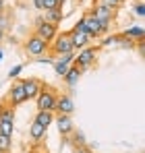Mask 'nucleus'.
Returning <instances> with one entry per match:
<instances>
[{
    "instance_id": "19",
    "label": "nucleus",
    "mask_w": 145,
    "mask_h": 153,
    "mask_svg": "<svg viewBox=\"0 0 145 153\" xmlns=\"http://www.w3.org/2000/svg\"><path fill=\"white\" fill-rule=\"evenodd\" d=\"M13 149V137L0 134V153H10Z\"/></svg>"
},
{
    "instance_id": "14",
    "label": "nucleus",
    "mask_w": 145,
    "mask_h": 153,
    "mask_svg": "<svg viewBox=\"0 0 145 153\" xmlns=\"http://www.w3.org/2000/svg\"><path fill=\"white\" fill-rule=\"evenodd\" d=\"M46 132H48V128L46 126H42L40 122H31V126H29V139L33 141V143H40L44 137H46Z\"/></svg>"
},
{
    "instance_id": "5",
    "label": "nucleus",
    "mask_w": 145,
    "mask_h": 153,
    "mask_svg": "<svg viewBox=\"0 0 145 153\" xmlns=\"http://www.w3.org/2000/svg\"><path fill=\"white\" fill-rule=\"evenodd\" d=\"M71 42H72V48H75V52L81 50V48H85V46H89V33H87V29H85V23H83V19H79L77 23H75V27H72L71 31Z\"/></svg>"
},
{
    "instance_id": "32",
    "label": "nucleus",
    "mask_w": 145,
    "mask_h": 153,
    "mask_svg": "<svg viewBox=\"0 0 145 153\" xmlns=\"http://www.w3.org/2000/svg\"><path fill=\"white\" fill-rule=\"evenodd\" d=\"M93 2H97V0H93Z\"/></svg>"
},
{
    "instance_id": "16",
    "label": "nucleus",
    "mask_w": 145,
    "mask_h": 153,
    "mask_svg": "<svg viewBox=\"0 0 145 153\" xmlns=\"http://www.w3.org/2000/svg\"><path fill=\"white\" fill-rule=\"evenodd\" d=\"M15 112H17V108H13L6 100L0 102V120H10V122H15Z\"/></svg>"
},
{
    "instance_id": "13",
    "label": "nucleus",
    "mask_w": 145,
    "mask_h": 153,
    "mask_svg": "<svg viewBox=\"0 0 145 153\" xmlns=\"http://www.w3.org/2000/svg\"><path fill=\"white\" fill-rule=\"evenodd\" d=\"M42 19L46 21V23H52V25H60L62 23V19H64V15H62V8H46L44 10V15H42Z\"/></svg>"
},
{
    "instance_id": "22",
    "label": "nucleus",
    "mask_w": 145,
    "mask_h": 153,
    "mask_svg": "<svg viewBox=\"0 0 145 153\" xmlns=\"http://www.w3.org/2000/svg\"><path fill=\"white\" fill-rule=\"evenodd\" d=\"M64 0H42V8H62Z\"/></svg>"
},
{
    "instance_id": "10",
    "label": "nucleus",
    "mask_w": 145,
    "mask_h": 153,
    "mask_svg": "<svg viewBox=\"0 0 145 153\" xmlns=\"http://www.w3.org/2000/svg\"><path fill=\"white\" fill-rule=\"evenodd\" d=\"M21 83H23L27 102H29V100H35V97H37V93H40V89L44 87V81H42V79H37V76H27V79H21Z\"/></svg>"
},
{
    "instance_id": "12",
    "label": "nucleus",
    "mask_w": 145,
    "mask_h": 153,
    "mask_svg": "<svg viewBox=\"0 0 145 153\" xmlns=\"http://www.w3.org/2000/svg\"><path fill=\"white\" fill-rule=\"evenodd\" d=\"M56 126H58V132L62 137H69L72 130H75V124H72L71 116H67V114H58L56 116Z\"/></svg>"
},
{
    "instance_id": "2",
    "label": "nucleus",
    "mask_w": 145,
    "mask_h": 153,
    "mask_svg": "<svg viewBox=\"0 0 145 153\" xmlns=\"http://www.w3.org/2000/svg\"><path fill=\"white\" fill-rule=\"evenodd\" d=\"M97 50H99L97 46H85V48H81V50H79V54L75 56L72 64L85 73L87 68L96 66V62H97Z\"/></svg>"
},
{
    "instance_id": "23",
    "label": "nucleus",
    "mask_w": 145,
    "mask_h": 153,
    "mask_svg": "<svg viewBox=\"0 0 145 153\" xmlns=\"http://www.w3.org/2000/svg\"><path fill=\"white\" fill-rule=\"evenodd\" d=\"M99 4H106V6H110V8H114V10H118L120 6H124V2L126 0H97Z\"/></svg>"
},
{
    "instance_id": "7",
    "label": "nucleus",
    "mask_w": 145,
    "mask_h": 153,
    "mask_svg": "<svg viewBox=\"0 0 145 153\" xmlns=\"http://www.w3.org/2000/svg\"><path fill=\"white\" fill-rule=\"evenodd\" d=\"M4 100L10 103L13 108H19L21 103L27 102V97H25V89H23V83H21V79H15V83L10 85V89H8V95H6Z\"/></svg>"
},
{
    "instance_id": "18",
    "label": "nucleus",
    "mask_w": 145,
    "mask_h": 153,
    "mask_svg": "<svg viewBox=\"0 0 145 153\" xmlns=\"http://www.w3.org/2000/svg\"><path fill=\"white\" fill-rule=\"evenodd\" d=\"M122 35L124 37H129L131 42H139V39H143V35H145V31H143V27H129V29H124L122 31Z\"/></svg>"
},
{
    "instance_id": "31",
    "label": "nucleus",
    "mask_w": 145,
    "mask_h": 153,
    "mask_svg": "<svg viewBox=\"0 0 145 153\" xmlns=\"http://www.w3.org/2000/svg\"><path fill=\"white\" fill-rule=\"evenodd\" d=\"M2 58H4V52H2V50H0V60H2Z\"/></svg>"
},
{
    "instance_id": "9",
    "label": "nucleus",
    "mask_w": 145,
    "mask_h": 153,
    "mask_svg": "<svg viewBox=\"0 0 145 153\" xmlns=\"http://www.w3.org/2000/svg\"><path fill=\"white\" fill-rule=\"evenodd\" d=\"M81 19H83V23H85V29H87V33H89V37H91V39H97V37H102V35L106 33L104 25L97 21L93 15H89V13H87V15H83Z\"/></svg>"
},
{
    "instance_id": "29",
    "label": "nucleus",
    "mask_w": 145,
    "mask_h": 153,
    "mask_svg": "<svg viewBox=\"0 0 145 153\" xmlns=\"http://www.w3.org/2000/svg\"><path fill=\"white\" fill-rule=\"evenodd\" d=\"M4 39H6V31H2V29H0V44H2Z\"/></svg>"
},
{
    "instance_id": "28",
    "label": "nucleus",
    "mask_w": 145,
    "mask_h": 153,
    "mask_svg": "<svg viewBox=\"0 0 145 153\" xmlns=\"http://www.w3.org/2000/svg\"><path fill=\"white\" fill-rule=\"evenodd\" d=\"M33 6H35V8H42V0H33ZM42 10H44V8H42Z\"/></svg>"
},
{
    "instance_id": "17",
    "label": "nucleus",
    "mask_w": 145,
    "mask_h": 153,
    "mask_svg": "<svg viewBox=\"0 0 145 153\" xmlns=\"http://www.w3.org/2000/svg\"><path fill=\"white\" fill-rule=\"evenodd\" d=\"M35 122H40L42 126L48 128L52 122H54V112H48V110H37V114H35V118H33Z\"/></svg>"
},
{
    "instance_id": "11",
    "label": "nucleus",
    "mask_w": 145,
    "mask_h": 153,
    "mask_svg": "<svg viewBox=\"0 0 145 153\" xmlns=\"http://www.w3.org/2000/svg\"><path fill=\"white\" fill-rule=\"evenodd\" d=\"M54 112H58V114H67V116H71L72 112H75V102H72V97L69 93H58V100H56V108H54Z\"/></svg>"
},
{
    "instance_id": "30",
    "label": "nucleus",
    "mask_w": 145,
    "mask_h": 153,
    "mask_svg": "<svg viewBox=\"0 0 145 153\" xmlns=\"http://www.w3.org/2000/svg\"><path fill=\"white\" fill-rule=\"evenodd\" d=\"M4 10V0H0V13Z\"/></svg>"
},
{
    "instance_id": "8",
    "label": "nucleus",
    "mask_w": 145,
    "mask_h": 153,
    "mask_svg": "<svg viewBox=\"0 0 145 153\" xmlns=\"http://www.w3.org/2000/svg\"><path fill=\"white\" fill-rule=\"evenodd\" d=\"M37 37H42L44 42H52L54 37H56V33H58V27L56 25H52V23H46L42 17H37L35 19V31H33Z\"/></svg>"
},
{
    "instance_id": "21",
    "label": "nucleus",
    "mask_w": 145,
    "mask_h": 153,
    "mask_svg": "<svg viewBox=\"0 0 145 153\" xmlns=\"http://www.w3.org/2000/svg\"><path fill=\"white\" fill-rule=\"evenodd\" d=\"M72 62H62V60H54V71H56V75L58 76H64V73L71 68Z\"/></svg>"
},
{
    "instance_id": "6",
    "label": "nucleus",
    "mask_w": 145,
    "mask_h": 153,
    "mask_svg": "<svg viewBox=\"0 0 145 153\" xmlns=\"http://www.w3.org/2000/svg\"><path fill=\"white\" fill-rule=\"evenodd\" d=\"M116 13H118V10H114V8L106 6V4H99V2H93V8L89 10V15H93L97 21L104 25V29H106V31L110 29V23L114 21Z\"/></svg>"
},
{
    "instance_id": "1",
    "label": "nucleus",
    "mask_w": 145,
    "mask_h": 153,
    "mask_svg": "<svg viewBox=\"0 0 145 153\" xmlns=\"http://www.w3.org/2000/svg\"><path fill=\"white\" fill-rule=\"evenodd\" d=\"M48 50H50V44L44 42L42 37H37L35 33H31V35L23 42V52L31 58V60H35V58H40V56L48 54Z\"/></svg>"
},
{
    "instance_id": "24",
    "label": "nucleus",
    "mask_w": 145,
    "mask_h": 153,
    "mask_svg": "<svg viewBox=\"0 0 145 153\" xmlns=\"http://www.w3.org/2000/svg\"><path fill=\"white\" fill-rule=\"evenodd\" d=\"M0 29H2V31H8V29H10V17H8L4 10L0 13Z\"/></svg>"
},
{
    "instance_id": "33",
    "label": "nucleus",
    "mask_w": 145,
    "mask_h": 153,
    "mask_svg": "<svg viewBox=\"0 0 145 153\" xmlns=\"http://www.w3.org/2000/svg\"><path fill=\"white\" fill-rule=\"evenodd\" d=\"M10 153H13V151H10Z\"/></svg>"
},
{
    "instance_id": "26",
    "label": "nucleus",
    "mask_w": 145,
    "mask_h": 153,
    "mask_svg": "<svg viewBox=\"0 0 145 153\" xmlns=\"http://www.w3.org/2000/svg\"><path fill=\"white\" fill-rule=\"evenodd\" d=\"M135 13H137V17H145V6H143V2L135 4Z\"/></svg>"
},
{
    "instance_id": "4",
    "label": "nucleus",
    "mask_w": 145,
    "mask_h": 153,
    "mask_svg": "<svg viewBox=\"0 0 145 153\" xmlns=\"http://www.w3.org/2000/svg\"><path fill=\"white\" fill-rule=\"evenodd\" d=\"M54 54V58L56 56H62V54H69V52H75V48H72V42H71V33L69 31H64V33H56V37L50 42V50Z\"/></svg>"
},
{
    "instance_id": "15",
    "label": "nucleus",
    "mask_w": 145,
    "mask_h": 153,
    "mask_svg": "<svg viewBox=\"0 0 145 153\" xmlns=\"http://www.w3.org/2000/svg\"><path fill=\"white\" fill-rule=\"evenodd\" d=\"M81 75H83V71H81V68H77L75 64H71V68L64 73V76H62V79H64V83H67L69 87H75V85L79 83Z\"/></svg>"
},
{
    "instance_id": "25",
    "label": "nucleus",
    "mask_w": 145,
    "mask_h": 153,
    "mask_svg": "<svg viewBox=\"0 0 145 153\" xmlns=\"http://www.w3.org/2000/svg\"><path fill=\"white\" fill-rule=\"evenodd\" d=\"M21 71H23V64H17V66H13V68L8 71V79H17V76L21 75Z\"/></svg>"
},
{
    "instance_id": "3",
    "label": "nucleus",
    "mask_w": 145,
    "mask_h": 153,
    "mask_svg": "<svg viewBox=\"0 0 145 153\" xmlns=\"http://www.w3.org/2000/svg\"><path fill=\"white\" fill-rule=\"evenodd\" d=\"M56 100H58V91L54 87H50L44 83V87L40 89L37 97H35V103H37V110H48V112H54L56 108Z\"/></svg>"
},
{
    "instance_id": "27",
    "label": "nucleus",
    "mask_w": 145,
    "mask_h": 153,
    "mask_svg": "<svg viewBox=\"0 0 145 153\" xmlns=\"http://www.w3.org/2000/svg\"><path fill=\"white\" fill-rule=\"evenodd\" d=\"M72 151H75V153H91L85 145H72Z\"/></svg>"
},
{
    "instance_id": "20",
    "label": "nucleus",
    "mask_w": 145,
    "mask_h": 153,
    "mask_svg": "<svg viewBox=\"0 0 145 153\" xmlns=\"http://www.w3.org/2000/svg\"><path fill=\"white\" fill-rule=\"evenodd\" d=\"M13 132H15V122H10V120H0V134L13 137Z\"/></svg>"
}]
</instances>
